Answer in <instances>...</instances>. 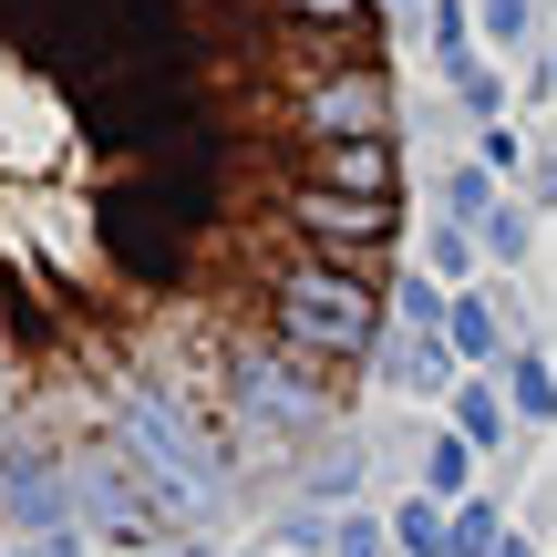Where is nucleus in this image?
I'll use <instances>...</instances> for the list:
<instances>
[{
  "label": "nucleus",
  "instance_id": "obj_1",
  "mask_svg": "<svg viewBox=\"0 0 557 557\" xmlns=\"http://www.w3.org/2000/svg\"><path fill=\"white\" fill-rule=\"evenodd\" d=\"M393 227L382 0H0V444L197 455L331 393Z\"/></svg>",
  "mask_w": 557,
  "mask_h": 557
}]
</instances>
